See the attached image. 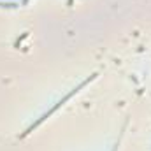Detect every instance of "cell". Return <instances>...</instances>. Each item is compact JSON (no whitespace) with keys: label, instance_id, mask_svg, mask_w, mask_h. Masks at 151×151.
<instances>
[{"label":"cell","instance_id":"6da1fadb","mask_svg":"<svg viewBox=\"0 0 151 151\" xmlns=\"http://www.w3.org/2000/svg\"><path fill=\"white\" fill-rule=\"evenodd\" d=\"M97 77H99V74H97V72H93L91 76H88L84 81H81V83H79V84H77V86L74 88V90H70V91H69V93H67V95L62 99V100H58V102H56V104H55V106H53V107L47 111V113H44V114H42V116H40V118L37 119V121H34V123H32V125H30V127H28V128H27V130L21 134V135H19V139H25L27 135H30V134H32V132H34L37 127H40V125H42V123H44V121H46V119L51 116V114H55L56 111H58V109H60V107H63V106H65V104H67V102H69V100L74 97V95H77V93H79V91H81V90L86 86V84H90V83H91V81H95Z\"/></svg>","mask_w":151,"mask_h":151},{"label":"cell","instance_id":"7a4b0ae2","mask_svg":"<svg viewBox=\"0 0 151 151\" xmlns=\"http://www.w3.org/2000/svg\"><path fill=\"white\" fill-rule=\"evenodd\" d=\"M0 7L2 9H16V7H19V4H16V2H0Z\"/></svg>","mask_w":151,"mask_h":151},{"label":"cell","instance_id":"3957f363","mask_svg":"<svg viewBox=\"0 0 151 151\" xmlns=\"http://www.w3.org/2000/svg\"><path fill=\"white\" fill-rule=\"evenodd\" d=\"M28 35H30L28 32H23V34H21V37H18V39H16V42H14V47H19V44H21V42H23L25 39L28 37Z\"/></svg>","mask_w":151,"mask_h":151},{"label":"cell","instance_id":"277c9868","mask_svg":"<svg viewBox=\"0 0 151 151\" xmlns=\"http://www.w3.org/2000/svg\"><path fill=\"white\" fill-rule=\"evenodd\" d=\"M28 2H30V0H23V2H21V5H28Z\"/></svg>","mask_w":151,"mask_h":151},{"label":"cell","instance_id":"5b68a950","mask_svg":"<svg viewBox=\"0 0 151 151\" xmlns=\"http://www.w3.org/2000/svg\"><path fill=\"white\" fill-rule=\"evenodd\" d=\"M72 2H74V0H69V2H67V4H69V7H70V5H72Z\"/></svg>","mask_w":151,"mask_h":151}]
</instances>
